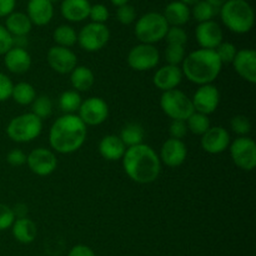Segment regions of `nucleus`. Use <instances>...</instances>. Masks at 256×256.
I'll list each match as a JSON object with an SVG mask.
<instances>
[{
	"label": "nucleus",
	"instance_id": "f257e3e1",
	"mask_svg": "<svg viewBox=\"0 0 256 256\" xmlns=\"http://www.w3.org/2000/svg\"><path fill=\"white\" fill-rule=\"evenodd\" d=\"M125 174L138 184H152L162 172V162L152 146L139 144L126 148L122 159Z\"/></svg>",
	"mask_w": 256,
	"mask_h": 256
},
{
	"label": "nucleus",
	"instance_id": "f03ea898",
	"mask_svg": "<svg viewBox=\"0 0 256 256\" xmlns=\"http://www.w3.org/2000/svg\"><path fill=\"white\" fill-rule=\"evenodd\" d=\"M86 135V125L76 114H64L50 128V148L59 154H72L84 145Z\"/></svg>",
	"mask_w": 256,
	"mask_h": 256
},
{
	"label": "nucleus",
	"instance_id": "7ed1b4c3",
	"mask_svg": "<svg viewBox=\"0 0 256 256\" xmlns=\"http://www.w3.org/2000/svg\"><path fill=\"white\" fill-rule=\"evenodd\" d=\"M222 64L215 50L208 49L194 50L182 62V76L199 86L212 84L222 72Z\"/></svg>",
	"mask_w": 256,
	"mask_h": 256
},
{
	"label": "nucleus",
	"instance_id": "20e7f679",
	"mask_svg": "<svg viewBox=\"0 0 256 256\" xmlns=\"http://www.w3.org/2000/svg\"><path fill=\"white\" fill-rule=\"evenodd\" d=\"M219 12L222 24L235 34H246L254 28V9L246 0H228Z\"/></svg>",
	"mask_w": 256,
	"mask_h": 256
},
{
	"label": "nucleus",
	"instance_id": "39448f33",
	"mask_svg": "<svg viewBox=\"0 0 256 256\" xmlns=\"http://www.w3.org/2000/svg\"><path fill=\"white\" fill-rule=\"evenodd\" d=\"M169 24L162 14L156 12H150L138 19L135 24V36L142 44L154 45L160 40L165 39Z\"/></svg>",
	"mask_w": 256,
	"mask_h": 256
},
{
	"label": "nucleus",
	"instance_id": "423d86ee",
	"mask_svg": "<svg viewBox=\"0 0 256 256\" xmlns=\"http://www.w3.org/2000/svg\"><path fill=\"white\" fill-rule=\"evenodd\" d=\"M42 132V120L32 112L12 118L6 126V135L15 142H30Z\"/></svg>",
	"mask_w": 256,
	"mask_h": 256
},
{
	"label": "nucleus",
	"instance_id": "0eeeda50",
	"mask_svg": "<svg viewBox=\"0 0 256 256\" xmlns=\"http://www.w3.org/2000/svg\"><path fill=\"white\" fill-rule=\"evenodd\" d=\"M160 108L172 120L182 122H186L188 118L195 112L192 99L179 89L162 92L160 98Z\"/></svg>",
	"mask_w": 256,
	"mask_h": 256
},
{
	"label": "nucleus",
	"instance_id": "6e6552de",
	"mask_svg": "<svg viewBox=\"0 0 256 256\" xmlns=\"http://www.w3.org/2000/svg\"><path fill=\"white\" fill-rule=\"evenodd\" d=\"M110 39V30L105 24L89 22L78 32V44L88 52L102 50Z\"/></svg>",
	"mask_w": 256,
	"mask_h": 256
},
{
	"label": "nucleus",
	"instance_id": "1a4fd4ad",
	"mask_svg": "<svg viewBox=\"0 0 256 256\" xmlns=\"http://www.w3.org/2000/svg\"><path fill=\"white\" fill-rule=\"evenodd\" d=\"M232 162L245 172H252L256 166V144L249 136H239L229 145Z\"/></svg>",
	"mask_w": 256,
	"mask_h": 256
},
{
	"label": "nucleus",
	"instance_id": "9d476101",
	"mask_svg": "<svg viewBox=\"0 0 256 256\" xmlns=\"http://www.w3.org/2000/svg\"><path fill=\"white\" fill-rule=\"evenodd\" d=\"M160 52L154 45L142 44L132 48L128 54V64L135 72H148L159 64Z\"/></svg>",
	"mask_w": 256,
	"mask_h": 256
},
{
	"label": "nucleus",
	"instance_id": "9b49d317",
	"mask_svg": "<svg viewBox=\"0 0 256 256\" xmlns=\"http://www.w3.org/2000/svg\"><path fill=\"white\" fill-rule=\"evenodd\" d=\"M76 115L86 126H96L109 116V105L102 98H88L82 102Z\"/></svg>",
	"mask_w": 256,
	"mask_h": 256
},
{
	"label": "nucleus",
	"instance_id": "f8f14e48",
	"mask_svg": "<svg viewBox=\"0 0 256 256\" xmlns=\"http://www.w3.org/2000/svg\"><path fill=\"white\" fill-rule=\"evenodd\" d=\"M26 164L30 172L38 176H48L56 169L58 159L52 150L46 148H38L26 155Z\"/></svg>",
	"mask_w": 256,
	"mask_h": 256
},
{
	"label": "nucleus",
	"instance_id": "ddd939ff",
	"mask_svg": "<svg viewBox=\"0 0 256 256\" xmlns=\"http://www.w3.org/2000/svg\"><path fill=\"white\" fill-rule=\"evenodd\" d=\"M49 66L58 74H70L78 66V56L72 49L62 46L50 48L46 54Z\"/></svg>",
	"mask_w": 256,
	"mask_h": 256
},
{
	"label": "nucleus",
	"instance_id": "4468645a",
	"mask_svg": "<svg viewBox=\"0 0 256 256\" xmlns=\"http://www.w3.org/2000/svg\"><path fill=\"white\" fill-rule=\"evenodd\" d=\"M192 102L196 112H202L204 115L212 114L220 104L219 89L212 84L202 85L194 92V96L192 98Z\"/></svg>",
	"mask_w": 256,
	"mask_h": 256
},
{
	"label": "nucleus",
	"instance_id": "2eb2a0df",
	"mask_svg": "<svg viewBox=\"0 0 256 256\" xmlns=\"http://www.w3.org/2000/svg\"><path fill=\"white\" fill-rule=\"evenodd\" d=\"M195 38L198 44L200 45V49L215 50L222 42L224 35L222 26L214 20H210L198 24L195 29Z\"/></svg>",
	"mask_w": 256,
	"mask_h": 256
},
{
	"label": "nucleus",
	"instance_id": "dca6fc26",
	"mask_svg": "<svg viewBox=\"0 0 256 256\" xmlns=\"http://www.w3.org/2000/svg\"><path fill=\"white\" fill-rule=\"evenodd\" d=\"M230 142V134L222 126H210L200 140L202 150L212 155L222 154L229 149Z\"/></svg>",
	"mask_w": 256,
	"mask_h": 256
},
{
	"label": "nucleus",
	"instance_id": "f3484780",
	"mask_svg": "<svg viewBox=\"0 0 256 256\" xmlns=\"http://www.w3.org/2000/svg\"><path fill=\"white\" fill-rule=\"evenodd\" d=\"M188 155V148L182 140L170 139L165 140L160 149L159 159L162 164L169 168H178L184 164Z\"/></svg>",
	"mask_w": 256,
	"mask_h": 256
},
{
	"label": "nucleus",
	"instance_id": "a211bd4d",
	"mask_svg": "<svg viewBox=\"0 0 256 256\" xmlns=\"http://www.w3.org/2000/svg\"><path fill=\"white\" fill-rule=\"evenodd\" d=\"M232 66L240 78L246 80L250 84L256 82V52L252 49L238 50Z\"/></svg>",
	"mask_w": 256,
	"mask_h": 256
},
{
	"label": "nucleus",
	"instance_id": "6ab92c4d",
	"mask_svg": "<svg viewBox=\"0 0 256 256\" xmlns=\"http://www.w3.org/2000/svg\"><path fill=\"white\" fill-rule=\"evenodd\" d=\"M182 78L184 76H182V68L168 64L156 70L152 78V82L158 89L165 92L176 89L182 82Z\"/></svg>",
	"mask_w": 256,
	"mask_h": 256
},
{
	"label": "nucleus",
	"instance_id": "aec40b11",
	"mask_svg": "<svg viewBox=\"0 0 256 256\" xmlns=\"http://www.w3.org/2000/svg\"><path fill=\"white\" fill-rule=\"evenodd\" d=\"M26 15L32 25L45 26L54 16V5L49 0H28Z\"/></svg>",
	"mask_w": 256,
	"mask_h": 256
},
{
	"label": "nucleus",
	"instance_id": "412c9836",
	"mask_svg": "<svg viewBox=\"0 0 256 256\" xmlns=\"http://www.w3.org/2000/svg\"><path fill=\"white\" fill-rule=\"evenodd\" d=\"M4 65L12 74H24L32 66V56L25 48L12 46L4 55Z\"/></svg>",
	"mask_w": 256,
	"mask_h": 256
},
{
	"label": "nucleus",
	"instance_id": "4be33fe9",
	"mask_svg": "<svg viewBox=\"0 0 256 256\" xmlns=\"http://www.w3.org/2000/svg\"><path fill=\"white\" fill-rule=\"evenodd\" d=\"M90 6L89 0H62L60 12L68 22H80L89 18Z\"/></svg>",
	"mask_w": 256,
	"mask_h": 256
},
{
	"label": "nucleus",
	"instance_id": "5701e85b",
	"mask_svg": "<svg viewBox=\"0 0 256 256\" xmlns=\"http://www.w3.org/2000/svg\"><path fill=\"white\" fill-rule=\"evenodd\" d=\"M126 152V146L118 135H105L99 142V152L108 162L122 160Z\"/></svg>",
	"mask_w": 256,
	"mask_h": 256
},
{
	"label": "nucleus",
	"instance_id": "b1692460",
	"mask_svg": "<svg viewBox=\"0 0 256 256\" xmlns=\"http://www.w3.org/2000/svg\"><path fill=\"white\" fill-rule=\"evenodd\" d=\"M162 16L165 18L169 26H180L186 24L192 18L190 14V8L186 4L182 2L180 0L169 2L164 9Z\"/></svg>",
	"mask_w": 256,
	"mask_h": 256
},
{
	"label": "nucleus",
	"instance_id": "393cba45",
	"mask_svg": "<svg viewBox=\"0 0 256 256\" xmlns=\"http://www.w3.org/2000/svg\"><path fill=\"white\" fill-rule=\"evenodd\" d=\"M12 236L16 242L22 244H30L35 240L38 235L36 224L32 219L25 218H18L12 225Z\"/></svg>",
	"mask_w": 256,
	"mask_h": 256
},
{
	"label": "nucleus",
	"instance_id": "a878e982",
	"mask_svg": "<svg viewBox=\"0 0 256 256\" xmlns=\"http://www.w3.org/2000/svg\"><path fill=\"white\" fill-rule=\"evenodd\" d=\"M32 24L25 12H12L5 20V29L12 34V38L26 36L32 32Z\"/></svg>",
	"mask_w": 256,
	"mask_h": 256
},
{
	"label": "nucleus",
	"instance_id": "bb28decb",
	"mask_svg": "<svg viewBox=\"0 0 256 256\" xmlns=\"http://www.w3.org/2000/svg\"><path fill=\"white\" fill-rule=\"evenodd\" d=\"M70 82L75 92H88L92 89L95 82L94 72L88 66H76L70 72Z\"/></svg>",
	"mask_w": 256,
	"mask_h": 256
},
{
	"label": "nucleus",
	"instance_id": "cd10ccee",
	"mask_svg": "<svg viewBox=\"0 0 256 256\" xmlns=\"http://www.w3.org/2000/svg\"><path fill=\"white\" fill-rule=\"evenodd\" d=\"M144 136V128L140 124H138V122H129V124L125 125L119 135V138L122 139V142H124V145L126 148H132L135 146V145L142 144Z\"/></svg>",
	"mask_w": 256,
	"mask_h": 256
},
{
	"label": "nucleus",
	"instance_id": "c85d7f7f",
	"mask_svg": "<svg viewBox=\"0 0 256 256\" xmlns=\"http://www.w3.org/2000/svg\"><path fill=\"white\" fill-rule=\"evenodd\" d=\"M12 98L16 104L26 106V105H32L36 98V92H35L34 86L26 82H18L12 86Z\"/></svg>",
	"mask_w": 256,
	"mask_h": 256
},
{
	"label": "nucleus",
	"instance_id": "c756f323",
	"mask_svg": "<svg viewBox=\"0 0 256 256\" xmlns=\"http://www.w3.org/2000/svg\"><path fill=\"white\" fill-rule=\"evenodd\" d=\"M52 39L58 46L72 48L78 42V32L70 25H60L52 32Z\"/></svg>",
	"mask_w": 256,
	"mask_h": 256
},
{
	"label": "nucleus",
	"instance_id": "7c9ffc66",
	"mask_svg": "<svg viewBox=\"0 0 256 256\" xmlns=\"http://www.w3.org/2000/svg\"><path fill=\"white\" fill-rule=\"evenodd\" d=\"M82 100L80 92L75 90H66L59 96V108L64 114H75L79 110Z\"/></svg>",
	"mask_w": 256,
	"mask_h": 256
},
{
	"label": "nucleus",
	"instance_id": "2f4dec72",
	"mask_svg": "<svg viewBox=\"0 0 256 256\" xmlns=\"http://www.w3.org/2000/svg\"><path fill=\"white\" fill-rule=\"evenodd\" d=\"M219 9L215 6H212L210 2H208L206 0H200L196 4L192 5V9L190 10V14L198 22H210V20L214 19L215 15L218 14Z\"/></svg>",
	"mask_w": 256,
	"mask_h": 256
},
{
	"label": "nucleus",
	"instance_id": "473e14b6",
	"mask_svg": "<svg viewBox=\"0 0 256 256\" xmlns=\"http://www.w3.org/2000/svg\"><path fill=\"white\" fill-rule=\"evenodd\" d=\"M185 122H186L188 132H192L194 135H200V136L204 135L210 128L209 116L202 114V112H194Z\"/></svg>",
	"mask_w": 256,
	"mask_h": 256
},
{
	"label": "nucleus",
	"instance_id": "72a5a7b5",
	"mask_svg": "<svg viewBox=\"0 0 256 256\" xmlns=\"http://www.w3.org/2000/svg\"><path fill=\"white\" fill-rule=\"evenodd\" d=\"M32 112L39 119H46L52 112V102L46 95H40L35 98L32 102Z\"/></svg>",
	"mask_w": 256,
	"mask_h": 256
},
{
	"label": "nucleus",
	"instance_id": "f704fd0d",
	"mask_svg": "<svg viewBox=\"0 0 256 256\" xmlns=\"http://www.w3.org/2000/svg\"><path fill=\"white\" fill-rule=\"evenodd\" d=\"M164 55H165V60L168 62V64L179 66V65L182 62V60L185 59V56H186V52H185V46L184 45L168 44Z\"/></svg>",
	"mask_w": 256,
	"mask_h": 256
},
{
	"label": "nucleus",
	"instance_id": "c9c22d12",
	"mask_svg": "<svg viewBox=\"0 0 256 256\" xmlns=\"http://www.w3.org/2000/svg\"><path fill=\"white\" fill-rule=\"evenodd\" d=\"M230 128L239 136H248L252 132V122L245 115H236L230 120Z\"/></svg>",
	"mask_w": 256,
	"mask_h": 256
},
{
	"label": "nucleus",
	"instance_id": "e433bc0d",
	"mask_svg": "<svg viewBox=\"0 0 256 256\" xmlns=\"http://www.w3.org/2000/svg\"><path fill=\"white\" fill-rule=\"evenodd\" d=\"M215 52H216L218 58L220 59L222 64H232V60H234L235 55H236L238 50L236 46L232 42H222L219 46L215 49Z\"/></svg>",
	"mask_w": 256,
	"mask_h": 256
},
{
	"label": "nucleus",
	"instance_id": "4c0bfd02",
	"mask_svg": "<svg viewBox=\"0 0 256 256\" xmlns=\"http://www.w3.org/2000/svg\"><path fill=\"white\" fill-rule=\"evenodd\" d=\"M168 44L175 45H184L188 42V34L180 26H169L166 35H165Z\"/></svg>",
	"mask_w": 256,
	"mask_h": 256
},
{
	"label": "nucleus",
	"instance_id": "58836bf2",
	"mask_svg": "<svg viewBox=\"0 0 256 256\" xmlns=\"http://www.w3.org/2000/svg\"><path fill=\"white\" fill-rule=\"evenodd\" d=\"M116 18L119 20L120 24L122 25H130L135 22V18H136V12H135L134 6H132L130 4L122 5V6H118L116 9Z\"/></svg>",
	"mask_w": 256,
	"mask_h": 256
},
{
	"label": "nucleus",
	"instance_id": "ea45409f",
	"mask_svg": "<svg viewBox=\"0 0 256 256\" xmlns=\"http://www.w3.org/2000/svg\"><path fill=\"white\" fill-rule=\"evenodd\" d=\"M15 219L16 218H15L14 210L10 206H8V205L0 202V232L10 229Z\"/></svg>",
	"mask_w": 256,
	"mask_h": 256
},
{
	"label": "nucleus",
	"instance_id": "a19ab883",
	"mask_svg": "<svg viewBox=\"0 0 256 256\" xmlns=\"http://www.w3.org/2000/svg\"><path fill=\"white\" fill-rule=\"evenodd\" d=\"M89 18L92 22H98V24H105L109 19V10L104 4H95L90 6Z\"/></svg>",
	"mask_w": 256,
	"mask_h": 256
},
{
	"label": "nucleus",
	"instance_id": "79ce46f5",
	"mask_svg": "<svg viewBox=\"0 0 256 256\" xmlns=\"http://www.w3.org/2000/svg\"><path fill=\"white\" fill-rule=\"evenodd\" d=\"M12 86L14 84H12V79L4 72H0V102H6L8 99L12 98Z\"/></svg>",
	"mask_w": 256,
	"mask_h": 256
},
{
	"label": "nucleus",
	"instance_id": "37998d69",
	"mask_svg": "<svg viewBox=\"0 0 256 256\" xmlns=\"http://www.w3.org/2000/svg\"><path fill=\"white\" fill-rule=\"evenodd\" d=\"M169 134L170 138H172V139L182 140L185 135L188 134L186 122H182V120H172L169 128Z\"/></svg>",
	"mask_w": 256,
	"mask_h": 256
},
{
	"label": "nucleus",
	"instance_id": "c03bdc74",
	"mask_svg": "<svg viewBox=\"0 0 256 256\" xmlns=\"http://www.w3.org/2000/svg\"><path fill=\"white\" fill-rule=\"evenodd\" d=\"M14 46V38L5 29L4 25H0V55H5Z\"/></svg>",
	"mask_w": 256,
	"mask_h": 256
},
{
	"label": "nucleus",
	"instance_id": "a18cd8bd",
	"mask_svg": "<svg viewBox=\"0 0 256 256\" xmlns=\"http://www.w3.org/2000/svg\"><path fill=\"white\" fill-rule=\"evenodd\" d=\"M6 162L12 166H22V165L26 164V154L20 149H12L8 152Z\"/></svg>",
	"mask_w": 256,
	"mask_h": 256
},
{
	"label": "nucleus",
	"instance_id": "49530a36",
	"mask_svg": "<svg viewBox=\"0 0 256 256\" xmlns=\"http://www.w3.org/2000/svg\"><path fill=\"white\" fill-rule=\"evenodd\" d=\"M68 256H96L92 249H90L86 245H75L70 249Z\"/></svg>",
	"mask_w": 256,
	"mask_h": 256
},
{
	"label": "nucleus",
	"instance_id": "de8ad7c7",
	"mask_svg": "<svg viewBox=\"0 0 256 256\" xmlns=\"http://www.w3.org/2000/svg\"><path fill=\"white\" fill-rule=\"evenodd\" d=\"M16 0H0V18H6L15 9Z\"/></svg>",
	"mask_w": 256,
	"mask_h": 256
},
{
	"label": "nucleus",
	"instance_id": "09e8293b",
	"mask_svg": "<svg viewBox=\"0 0 256 256\" xmlns=\"http://www.w3.org/2000/svg\"><path fill=\"white\" fill-rule=\"evenodd\" d=\"M208 2H210V4L212 5V6L218 8V9H220V8L222 6V5L225 4V2H228V0H206Z\"/></svg>",
	"mask_w": 256,
	"mask_h": 256
},
{
	"label": "nucleus",
	"instance_id": "8fccbe9b",
	"mask_svg": "<svg viewBox=\"0 0 256 256\" xmlns=\"http://www.w3.org/2000/svg\"><path fill=\"white\" fill-rule=\"evenodd\" d=\"M110 2H112V4L115 5V6H122V5L129 4L130 0H110Z\"/></svg>",
	"mask_w": 256,
	"mask_h": 256
},
{
	"label": "nucleus",
	"instance_id": "3c124183",
	"mask_svg": "<svg viewBox=\"0 0 256 256\" xmlns=\"http://www.w3.org/2000/svg\"><path fill=\"white\" fill-rule=\"evenodd\" d=\"M180 2H184V4H186L188 6H189V5H194V4H196V2H200V0H180Z\"/></svg>",
	"mask_w": 256,
	"mask_h": 256
},
{
	"label": "nucleus",
	"instance_id": "603ef678",
	"mask_svg": "<svg viewBox=\"0 0 256 256\" xmlns=\"http://www.w3.org/2000/svg\"><path fill=\"white\" fill-rule=\"evenodd\" d=\"M50 2H56V0H49Z\"/></svg>",
	"mask_w": 256,
	"mask_h": 256
}]
</instances>
